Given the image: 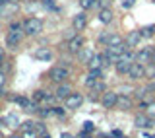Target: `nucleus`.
I'll return each mask as SVG.
<instances>
[{
  "mask_svg": "<svg viewBox=\"0 0 155 138\" xmlns=\"http://www.w3.org/2000/svg\"><path fill=\"white\" fill-rule=\"evenodd\" d=\"M43 31V19L39 18H27L23 22V33L25 35H39Z\"/></svg>",
  "mask_w": 155,
  "mask_h": 138,
  "instance_id": "1",
  "label": "nucleus"
},
{
  "mask_svg": "<svg viewBox=\"0 0 155 138\" xmlns=\"http://www.w3.org/2000/svg\"><path fill=\"white\" fill-rule=\"evenodd\" d=\"M68 76H70V70H68L66 66H62V64L51 68V72H48V78H51L52 82H56V84H62Z\"/></svg>",
  "mask_w": 155,
  "mask_h": 138,
  "instance_id": "2",
  "label": "nucleus"
},
{
  "mask_svg": "<svg viewBox=\"0 0 155 138\" xmlns=\"http://www.w3.org/2000/svg\"><path fill=\"white\" fill-rule=\"evenodd\" d=\"M134 125L138 126V129H153V126H155V119L149 117L147 113H140V115L134 119Z\"/></svg>",
  "mask_w": 155,
  "mask_h": 138,
  "instance_id": "3",
  "label": "nucleus"
},
{
  "mask_svg": "<svg viewBox=\"0 0 155 138\" xmlns=\"http://www.w3.org/2000/svg\"><path fill=\"white\" fill-rule=\"evenodd\" d=\"M153 47H143L142 51L136 53V62H140V64H151V57H153Z\"/></svg>",
  "mask_w": 155,
  "mask_h": 138,
  "instance_id": "4",
  "label": "nucleus"
},
{
  "mask_svg": "<svg viewBox=\"0 0 155 138\" xmlns=\"http://www.w3.org/2000/svg\"><path fill=\"white\" fill-rule=\"evenodd\" d=\"M145 74H147V68H145L143 64H140V62H134L132 68L128 70V74H126V76H128L130 80H142Z\"/></svg>",
  "mask_w": 155,
  "mask_h": 138,
  "instance_id": "5",
  "label": "nucleus"
},
{
  "mask_svg": "<svg viewBox=\"0 0 155 138\" xmlns=\"http://www.w3.org/2000/svg\"><path fill=\"white\" fill-rule=\"evenodd\" d=\"M101 103H103L105 109H113V107H116V103H118V93L116 91H105L103 97H101Z\"/></svg>",
  "mask_w": 155,
  "mask_h": 138,
  "instance_id": "6",
  "label": "nucleus"
},
{
  "mask_svg": "<svg viewBox=\"0 0 155 138\" xmlns=\"http://www.w3.org/2000/svg\"><path fill=\"white\" fill-rule=\"evenodd\" d=\"M64 103H66V109H78V107H81V103H84V95L72 91L64 99Z\"/></svg>",
  "mask_w": 155,
  "mask_h": 138,
  "instance_id": "7",
  "label": "nucleus"
},
{
  "mask_svg": "<svg viewBox=\"0 0 155 138\" xmlns=\"http://www.w3.org/2000/svg\"><path fill=\"white\" fill-rule=\"evenodd\" d=\"M21 37H23V29H19V31L10 29V33H8V37H6V45L10 49H16L19 45V41H21Z\"/></svg>",
  "mask_w": 155,
  "mask_h": 138,
  "instance_id": "8",
  "label": "nucleus"
},
{
  "mask_svg": "<svg viewBox=\"0 0 155 138\" xmlns=\"http://www.w3.org/2000/svg\"><path fill=\"white\" fill-rule=\"evenodd\" d=\"M84 37L81 35H76L74 39H70V41H68V51L72 53V55H78V53L81 51V49H84Z\"/></svg>",
  "mask_w": 155,
  "mask_h": 138,
  "instance_id": "9",
  "label": "nucleus"
},
{
  "mask_svg": "<svg viewBox=\"0 0 155 138\" xmlns=\"http://www.w3.org/2000/svg\"><path fill=\"white\" fill-rule=\"evenodd\" d=\"M85 26H87V16H85V12L76 14L74 19H72V27H74L76 31H81V29H85Z\"/></svg>",
  "mask_w": 155,
  "mask_h": 138,
  "instance_id": "10",
  "label": "nucleus"
},
{
  "mask_svg": "<svg viewBox=\"0 0 155 138\" xmlns=\"http://www.w3.org/2000/svg\"><path fill=\"white\" fill-rule=\"evenodd\" d=\"M33 57H35L37 60H43V62H47V60H51V58H52V51H51L48 47H39V49H35Z\"/></svg>",
  "mask_w": 155,
  "mask_h": 138,
  "instance_id": "11",
  "label": "nucleus"
},
{
  "mask_svg": "<svg viewBox=\"0 0 155 138\" xmlns=\"http://www.w3.org/2000/svg\"><path fill=\"white\" fill-rule=\"evenodd\" d=\"M142 39H143V37H142V33H140V31H130L128 35H126V45H128V49L138 47Z\"/></svg>",
  "mask_w": 155,
  "mask_h": 138,
  "instance_id": "12",
  "label": "nucleus"
},
{
  "mask_svg": "<svg viewBox=\"0 0 155 138\" xmlns=\"http://www.w3.org/2000/svg\"><path fill=\"white\" fill-rule=\"evenodd\" d=\"M87 66H89V70H101V68L105 66V62H103V55H93V58L87 62Z\"/></svg>",
  "mask_w": 155,
  "mask_h": 138,
  "instance_id": "13",
  "label": "nucleus"
},
{
  "mask_svg": "<svg viewBox=\"0 0 155 138\" xmlns=\"http://www.w3.org/2000/svg\"><path fill=\"white\" fill-rule=\"evenodd\" d=\"M72 93V88L68 86V84H58V88H56V93L54 95L58 97V99H66L68 95Z\"/></svg>",
  "mask_w": 155,
  "mask_h": 138,
  "instance_id": "14",
  "label": "nucleus"
},
{
  "mask_svg": "<svg viewBox=\"0 0 155 138\" xmlns=\"http://www.w3.org/2000/svg\"><path fill=\"white\" fill-rule=\"evenodd\" d=\"M132 64H134V62H130V60H124V58H120V60L114 64V68H116V72H118V74H128V70L132 68Z\"/></svg>",
  "mask_w": 155,
  "mask_h": 138,
  "instance_id": "15",
  "label": "nucleus"
},
{
  "mask_svg": "<svg viewBox=\"0 0 155 138\" xmlns=\"http://www.w3.org/2000/svg\"><path fill=\"white\" fill-rule=\"evenodd\" d=\"M113 10L110 8H107V10H99V22L101 23H110L113 22Z\"/></svg>",
  "mask_w": 155,
  "mask_h": 138,
  "instance_id": "16",
  "label": "nucleus"
},
{
  "mask_svg": "<svg viewBox=\"0 0 155 138\" xmlns=\"http://www.w3.org/2000/svg\"><path fill=\"white\" fill-rule=\"evenodd\" d=\"M93 55H95V53L91 51V49H85V47L81 49L80 53H78V57H80V60H81V62H85V64H87V62L91 60V58H93Z\"/></svg>",
  "mask_w": 155,
  "mask_h": 138,
  "instance_id": "17",
  "label": "nucleus"
},
{
  "mask_svg": "<svg viewBox=\"0 0 155 138\" xmlns=\"http://www.w3.org/2000/svg\"><path fill=\"white\" fill-rule=\"evenodd\" d=\"M118 109H130L132 107V99L128 95H118V103H116Z\"/></svg>",
  "mask_w": 155,
  "mask_h": 138,
  "instance_id": "18",
  "label": "nucleus"
},
{
  "mask_svg": "<svg viewBox=\"0 0 155 138\" xmlns=\"http://www.w3.org/2000/svg\"><path fill=\"white\" fill-rule=\"evenodd\" d=\"M124 39L120 35H116V33H110L109 35V41H107V47H114V45H122Z\"/></svg>",
  "mask_w": 155,
  "mask_h": 138,
  "instance_id": "19",
  "label": "nucleus"
},
{
  "mask_svg": "<svg viewBox=\"0 0 155 138\" xmlns=\"http://www.w3.org/2000/svg\"><path fill=\"white\" fill-rule=\"evenodd\" d=\"M4 122H6L8 126H18L19 119H18V115H14V113H10V115H6V117H4Z\"/></svg>",
  "mask_w": 155,
  "mask_h": 138,
  "instance_id": "20",
  "label": "nucleus"
},
{
  "mask_svg": "<svg viewBox=\"0 0 155 138\" xmlns=\"http://www.w3.org/2000/svg\"><path fill=\"white\" fill-rule=\"evenodd\" d=\"M140 33H142V37H153L155 35V26H145V27H142L140 29Z\"/></svg>",
  "mask_w": 155,
  "mask_h": 138,
  "instance_id": "21",
  "label": "nucleus"
},
{
  "mask_svg": "<svg viewBox=\"0 0 155 138\" xmlns=\"http://www.w3.org/2000/svg\"><path fill=\"white\" fill-rule=\"evenodd\" d=\"M110 4H113V0H97V2H95V8L107 10V8H110Z\"/></svg>",
  "mask_w": 155,
  "mask_h": 138,
  "instance_id": "22",
  "label": "nucleus"
},
{
  "mask_svg": "<svg viewBox=\"0 0 155 138\" xmlns=\"http://www.w3.org/2000/svg\"><path fill=\"white\" fill-rule=\"evenodd\" d=\"M91 91H95V93H105V91H107V88H105V84L99 80V82H95V86L91 88Z\"/></svg>",
  "mask_w": 155,
  "mask_h": 138,
  "instance_id": "23",
  "label": "nucleus"
},
{
  "mask_svg": "<svg viewBox=\"0 0 155 138\" xmlns=\"http://www.w3.org/2000/svg\"><path fill=\"white\" fill-rule=\"evenodd\" d=\"M95 2L97 0H80V6L81 10H89V8H95Z\"/></svg>",
  "mask_w": 155,
  "mask_h": 138,
  "instance_id": "24",
  "label": "nucleus"
},
{
  "mask_svg": "<svg viewBox=\"0 0 155 138\" xmlns=\"http://www.w3.org/2000/svg\"><path fill=\"white\" fill-rule=\"evenodd\" d=\"M35 132H37L39 136L47 134V129H45V125H43V122H35Z\"/></svg>",
  "mask_w": 155,
  "mask_h": 138,
  "instance_id": "25",
  "label": "nucleus"
},
{
  "mask_svg": "<svg viewBox=\"0 0 155 138\" xmlns=\"http://www.w3.org/2000/svg\"><path fill=\"white\" fill-rule=\"evenodd\" d=\"M145 113H147L149 117H153V119H155V101H149V105H147V109H145Z\"/></svg>",
  "mask_w": 155,
  "mask_h": 138,
  "instance_id": "26",
  "label": "nucleus"
},
{
  "mask_svg": "<svg viewBox=\"0 0 155 138\" xmlns=\"http://www.w3.org/2000/svg\"><path fill=\"white\" fill-rule=\"evenodd\" d=\"M39 134H37V132L35 130H23V136L21 138H37Z\"/></svg>",
  "mask_w": 155,
  "mask_h": 138,
  "instance_id": "27",
  "label": "nucleus"
},
{
  "mask_svg": "<svg viewBox=\"0 0 155 138\" xmlns=\"http://www.w3.org/2000/svg\"><path fill=\"white\" fill-rule=\"evenodd\" d=\"M64 37L68 39V41H70V39H74V37H76V29H74V27H72V29H68V31L64 33Z\"/></svg>",
  "mask_w": 155,
  "mask_h": 138,
  "instance_id": "28",
  "label": "nucleus"
},
{
  "mask_svg": "<svg viewBox=\"0 0 155 138\" xmlns=\"http://www.w3.org/2000/svg\"><path fill=\"white\" fill-rule=\"evenodd\" d=\"M23 130H35V122H31V121L23 122Z\"/></svg>",
  "mask_w": 155,
  "mask_h": 138,
  "instance_id": "29",
  "label": "nucleus"
},
{
  "mask_svg": "<svg viewBox=\"0 0 155 138\" xmlns=\"http://www.w3.org/2000/svg\"><path fill=\"white\" fill-rule=\"evenodd\" d=\"M84 130H85V132H91V130H93V122H91V121L84 122Z\"/></svg>",
  "mask_w": 155,
  "mask_h": 138,
  "instance_id": "30",
  "label": "nucleus"
},
{
  "mask_svg": "<svg viewBox=\"0 0 155 138\" xmlns=\"http://www.w3.org/2000/svg\"><path fill=\"white\" fill-rule=\"evenodd\" d=\"M52 111H54V115H58V117H64V109H62V107H52Z\"/></svg>",
  "mask_w": 155,
  "mask_h": 138,
  "instance_id": "31",
  "label": "nucleus"
},
{
  "mask_svg": "<svg viewBox=\"0 0 155 138\" xmlns=\"http://www.w3.org/2000/svg\"><path fill=\"white\" fill-rule=\"evenodd\" d=\"M35 101H43V97H45V91H35Z\"/></svg>",
  "mask_w": 155,
  "mask_h": 138,
  "instance_id": "32",
  "label": "nucleus"
},
{
  "mask_svg": "<svg viewBox=\"0 0 155 138\" xmlns=\"http://www.w3.org/2000/svg\"><path fill=\"white\" fill-rule=\"evenodd\" d=\"M134 6V0H126V2H122V8H132Z\"/></svg>",
  "mask_w": 155,
  "mask_h": 138,
  "instance_id": "33",
  "label": "nucleus"
},
{
  "mask_svg": "<svg viewBox=\"0 0 155 138\" xmlns=\"http://www.w3.org/2000/svg\"><path fill=\"white\" fill-rule=\"evenodd\" d=\"M78 138H91V136H89V132L84 130V132H80V134H78Z\"/></svg>",
  "mask_w": 155,
  "mask_h": 138,
  "instance_id": "34",
  "label": "nucleus"
},
{
  "mask_svg": "<svg viewBox=\"0 0 155 138\" xmlns=\"http://www.w3.org/2000/svg\"><path fill=\"white\" fill-rule=\"evenodd\" d=\"M4 82H6V76H4V74H2V72H0V88H2V86H4Z\"/></svg>",
  "mask_w": 155,
  "mask_h": 138,
  "instance_id": "35",
  "label": "nucleus"
},
{
  "mask_svg": "<svg viewBox=\"0 0 155 138\" xmlns=\"http://www.w3.org/2000/svg\"><path fill=\"white\" fill-rule=\"evenodd\" d=\"M113 136H116V138H122V132H120V130H113Z\"/></svg>",
  "mask_w": 155,
  "mask_h": 138,
  "instance_id": "36",
  "label": "nucleus"
},
{
  "mask_svg": "<svg viewBox=\"0 0 155 138\" xmlns=\"http://www.w3.org/2000/svg\"><path fill=\"white\" fill-rule=\"evenodd\" d=\"M60 138H74V136H72L70 132H62V134H60Z\"/></svg>",
  "mask_w": 155,
  "mask_h": 138,
  "instance_id": "37",
  "label": "nucleus"
},
{
  "mask_svg": "<svg viewBox=\"0 0 155 138\" xmlns=\"http://www.w3.org/2000/svg\"><path fill=\"white\" fill-rule=\"evenodd\" d=\"M147 72H149V74H151V76L155 78V64H151V68H149V70H147Z\"/></svg>",
  "mask_w": 155,
  "mask_h": 138,
  "instance_id": "38",
  "label": "nucleus"
},
{
  "mask_svg": "<svg viewBox=\"0 0 155 138\" xmlns=\"http://www.w3.org/2000/svg\"><path fill=\"white\" fill-rule=\"evenodd\" d=\"M151 64H155V51H153V57H151Z\"/></svg>",
  "mask_w": 155,
  "mask_h": 138,
  "instance_id": "39",
  "label": "nucleus"
},
{
  "mask_svg": "<svg viewBox=\"0 0 155 138\" xmlns=\"http://www.w3.org/2000/svg\"><path fill=\"white\" fill-rule=\"evenodd\" d=\"M39 138H51V136H48V132H47V134H43V136H39Z\"/></svg>",
  "mask_w": 155,
  "mask_h": 138,
  "instance_id": "40",
  "label": "nucleus"
},
{
  "mask_svg": "<svg viewBox=\"0 0 155 138\" xmlns=\"http://www.w3.org/2000/svg\"><path fill=\"white\" fill-rule=\"evenodd\" d=\"M151 2H153V4H155V0H151Z\"/></svg>",
  "mask_w": 155,
  "mask_h": 138,
  "instance_id": "41",
  "label": "nucleus"
},
{
  "mask_svg": "<svg viewBox=\"0 0 155 138\" xmlns=\"http://www.w3.org/2000/svg\"><path fill=\"white\" fill-rule=\"evenodd\" d=\"M12 138H18V136H12Z\"/></svg>",
  "mask_w": 155,
  "mask_h": 138,
  "instance_id": "42",
  "label": "nucleus"
},
{
  "mask_svg": "<svg viewBox=\"0 0 155 138\" xmlns=\"http://www.w3.org/2000/svg\"><path fill=\"white\" fill-rule=\"evenodd\" d=\"M0 95H2V91H0Z\"/></svg>",
  "mask_w": 155,
  "mask_h": 138,
  "instance_id": "43",
  "label": "nucleus"
},
{
  "mask_svg": "<svg viewBox=\"0 0 155 138\" xmlns=\"http://www.w3.org/2000/svg\"><path fill=\"white\" fill-rule=\"evenodd\" d=\"M0 18H2V14H0Z\"/></svg>",
  "mask_w": 155,
  "mask_h": 138,
  "instance_id": "44",
  "label": "nucleus"
}]
</instances>
